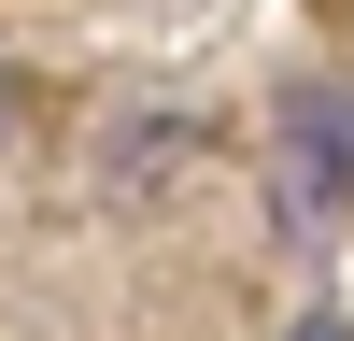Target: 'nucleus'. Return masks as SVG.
Listing matches in <instances>:
<instances>
[{
	"mask_svg": "<svg viewBox=\"0 0 354 341\" xmlns=\"http://www.w3.org/2000/svg\"><path fill=\"white\" fill-rule=\"evenodd\" d=\"M283 341H354V327H340V313H312V327H283Z\"/></svg>",
	"mask_w": 354,
	"mask_h": 341,
	"instance_id": "f03ea898",
	"label": "nucleus"
},
{
	"mask_svg": "<svg viewBox=\"0 0 354 341\" xmlns=\"http://www.w3.org/2000/svg\"><path fill=\"white\" fill-rule=\"evenodd\" d=\"M283 128H298V170L326 199H354V85H298L283 100Z\"/></svg>",
	"mask_w": 354,
	"mask_h": 341,
	"instance_id": "f257e3e1",
	"label": "nucleus"
}]
</instances>
